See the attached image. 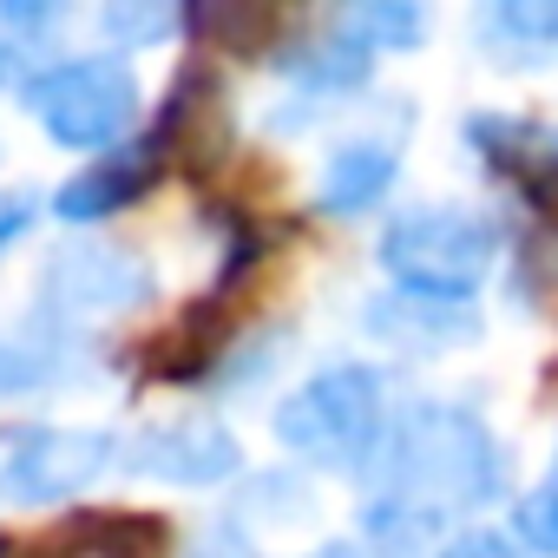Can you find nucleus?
<instances>
[{"mask_svg": "<svg viewBox=\"0 0 558 558\" xmlns=\"http://www.w3.org/2000/svg\"><path fill=\"white\" fill-rule=\"evenodd\" d=\"M381 493L362 512V525L381 545H421L453 512H480L506 486V453L493 427L460 401H408L375 447Z\"/></svg>", "mask_w": 558, "mask_h": 558, "instance_id": "f257e3e1", "label": "nucleus"}, {"mask_svg": "<svg viewBox=\"0 0 558 558\" xmlns=\"http://www.w3.org/2000/svg\"><path fill=\"white\" fill-rule=\"evenodd\" d=\"M499 256V223L480 210H453V204H421L401 210L381 230V269L401 283V296L421 303H466Z\"/></svg>", "mask_w": 558, "mask_h": 558, "instance_id": "f03ea898", "label": "nucleus"}, {"mask_svg": "<svg viewBox=\"0 0 558 558\" xmlns=\"http://www.w3.org/2000/svg\"><path fill=\"white\" fill-rule=\"evenodd\" d=\"M269 427H276V440H283L296 460H310V466H362V460H375L381 427H388L381 375L362 368V362L323 368L296 395H283V408H276Z\"/></svg>", "mask_w": 558, "mask_h": 558, "instance_id": "7ed1b4c3", "label": "nucleus"}, {"mask_svg": "<svg viewBox=\"0 0 558 558\" xmlns=\"http://www.w3.org/2000/svg\"><path fill=\"white\" fill-rule=\"evenodd\" d=\"M27 106L47 125L53 145L66 151H106L138 125V73L112 53L93 60H60L27 80Z\"/></svg>", "mask_w": 558, "mask_h": 558, "instance_id": "20e7f679", "label": "nucleus"}, {"mask_svg": "<svg viewBox=\"0 0 558 558\" xmlns=\"http://www.w3.org/2000/svg\"><path fill=\"white\" fill-rule=\"evenodd\" d=\"M119 466V434L106 427H34L0 453V499L8 506H66Z\"/></svg>", "mask_w": 558, "mask_h": 558, "instance_id": "39448f33", "label": "nucleus"}, {"mask_svg": "<svg viewBox=\"0 0 558 558\" xmlns=\"http://www.w3.org/2000/svg\"><path fill=\"white\" fill-rule=\"evenodd\" d=\"M158 296V276L145 256L119 250V243H99V236H80V243H60L47 263H40V303L53 316H112V310H145Z\"/></svg>", "mask_w": 558, "mask_h": 558, "instance_id": "423d86ee", "label": "nucleus"}, {"mask_svg": "<svg viewBox=\"0 0 558 558\" xmlns=\"http://www.w3.org/2000/svg\"><path fill=\"white\" fill-rule=\"evenodd\" d=\"M119 466L165 486H223L243 473V447L223 421H158L119 440Z\"/></svg>", "mask_w": 558, "mask_h": 558, "instance_id": "0eeeda50", "label": "nucleus"}, {"mask_svg": "<svg viewBox=\"0 0 558 558\" xmlns=\"http://www.w3.org/2000/svg\"><path fill=\"white\" fill-rule=\"evenodd\" d=\"M86 375V342L66 323H8L0 329V401L53 395Z\"/></svg>", "mask_w": 558, "mask_h": 558, "instance_id": "6e6552de", "label": "nucleus"}, {"mask_svg": "<svg viewBox=\"0 0 558 558\" xmlns=\"http://www.w3.org/2000/svg\"><path fill=\"white\" fill-rule=\"evenodd\" d=\"M158 158L151 151H112V158H93L86 171H73L60 191H53V217L66 223H99L112 210H125L145 184H151Z\"/></svg>", "mask_w": 558, "mask_h": 558, "instance_id": "1a4fd4ad", "label": "nucleus"}, {"mask_svg": "<svg viewBox=\"0 0 558 558\" xmlns=\"http://www.w3.org/2000/svg\"><path fill=\"white\" fill-rule=\"evenodd\" d=\"M395 171H401V158H395L388 138H349V145L329 151L323 184H316V204H323L329 217H355V210H368V204L388 197Z\"/></svg>", "mask_w": 558, "mask_h": 558, "instance_id": "9d476101", "label": "nucleus"}, {"mask_svg": "<svg viewBox=\"0 0 558 558\" xmlns=\"http://www.w3.org/2000/svg\"><path fill=\"white\" fill-rule=\"evenodd\" d=\"M368 329L395 349H447L473 336V316L447 310V303H421V296H381L368 303Z\"/></svg>", "mask_w": 558, "mask_h": 558, "instance_id": "9b49d317", "label": "nucleus"}, {"mask_svg": "<svg viewBox=\"0 0 558 558\" xmlns=\"http://www.w3.org/2000/svg\"><path fill=\"white\" fill-rule=\"evenodd\" d=\"M368 47L355 40V34H323V40H303V47H290L283 53V73L290 80H303L310 93H342V86H362L368 80Z\"/></svg>", "mask_w": 558, "mask_h": 558, "instance_id": "f8f14e48", "label": "nucleus"}, {"mask_svg": "<svg viewBox=\"0 0 558 558\" xmlns=\"http://www.w3.org/2000/svg\"><path fill=\"white\" fill-rule=\"evenodd\" d=\"M342 34H355L368 53L375 47H414V40H427V14L421 8H395V0H368V8L342 14Z\"/></svg>", "mask_w": 558, "mask_h": 558, "instance_id": "ddd939ff", "label": "nucleus"}, {"mask_svg": "<svg viewBox=\"0 0 558 558\" xmlns=\"http://www.w3.org/2000/svg\"><path fill=\"white\" fill-rule=\"evenodd\" d=\"M99 27H106V40L112 47H158V40H171L178 34V8H158V0H112V8L99 14Z\"/></svg>", "mask_w": 558, "mask_h": 558, "instance_id": "4468645a", "label": "nucleus"}, {"mask_svg": "<svg viewBox=\"0 0 558 558\" xmlns=\"http://www.w3.org/2000/svg\"><path fill=\"white\" fill-rule=\"evenodd\" d=\"M512 525H519V538L532 545V551H545V558H558V460H551V473L512 506Z\"/></svg>", "mask_w": 558, "mask_h": 558, "instance_id": "2eb2a0df", "label": "nucleus"}, {"mask_svg": "<svg viewBox=\"0 0 558 558\" xmlns=\"http://www.w3.org/2000/svg\"><path fill=\"white\" fill-rule=\"evenodd\" d=\"M493 34H506L512 47H551L558 40V8H545V0H506V8L493 14Z\"/></svg>", "mask_w": 558, "mask_h": 558, "instance_id": "dca6fc26", "label": "nucleus"}, {"mask_svg": "<svg viewBox=\"0 0 558 558\" xmlns=\"http://www.w3.org/2000/svg\"><path fill=\"white\" fill-rule=\"evenodd\" d=\"M440 558H525L506 532H486V525H466L460 538H447V551Z\"/></svg>", "mask_w": 558, "mask_h": 558, "instance_id": "f3484780", "label": "nucleus"}, {"mask_svg": "<svg viewBox=\"0 0 558 558\" xmlns=\"http://www.w3.org/2000/svg\"><path fill=\"white\" fill-rule=\"evenodd\" d=\"M34 230V197L27 191H0V256Z\"/></svg>", "mask_w": 558, "mask_h": 558, "instance_id": "a211bd4d", "label": "nucleus"}, {"mask_svg": "<svg viewBox=\"0 0 558 558\" xmlns=\"http://www.w3.org/2000/svg\"><path fill=\"white\" fill-rule=\"evenodd\" d=\"M8 60H14V53H8V47H0V80H8Z\"/></svg>", "mask_w": 558, "mask_h": 558, "instance_id": "6ab92c4d", "label": "nucleus"}]
</instances>
